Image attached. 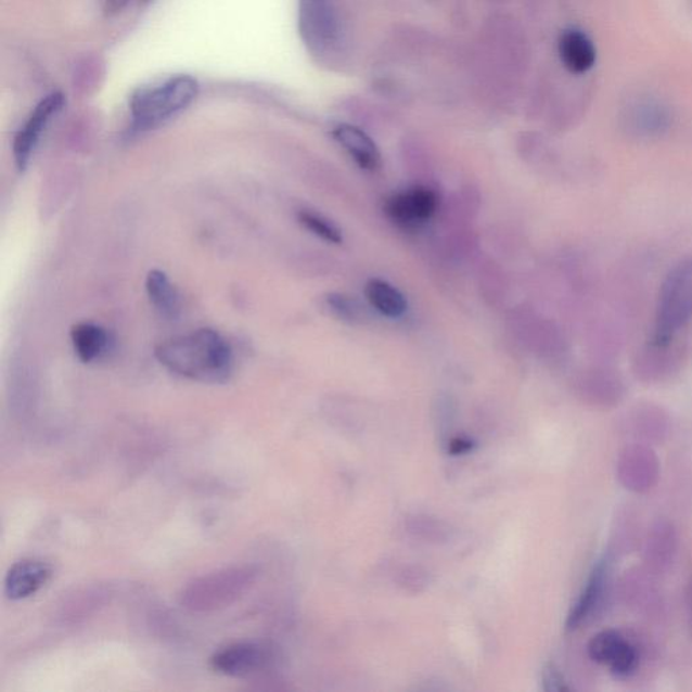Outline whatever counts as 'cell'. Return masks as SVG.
<instances>
[{
    "mask_svg": "<svg viewBox=\"0 0 692 692\" xmlns=\"http://www.w3.org/2000/svg\"><path fill=\"white\" fill-rule=\"evenodd\" d=\"M333 139L343 150L354 158V162L364 171H376L381 167V152L375 141L364 130L354 125H339L333 130Z\"/></svg>",
    "mask_w": 692,
    "mask_h": 692,
    "instance_id": "5bb4252c",
    "label": "cell"
},
{
    "mask_svg": "<svg viewBox=\"0 0 692 692\" xmlns=\"http://www.w3.org/2000/svg\"><path fill=\"white\" fill-rule=\"evenodd\" d=\"M367 300L382 316L399 318L408 311V300L393 284L382 279H371L366 285Z\"/></svg>",
    "mask_w": 692,
    "mask_h": 692,
    "instance_id": "e0dca14e",
    "label": "cell"
},
{
    "mask_svg": "<svg viewBox=\"0 0 692 692\" xmlns=\"http://www.w3.org/2000/svg\"><path fill=\"white\" fill-rule=\"evenodd\" d=\"M326 305L334 316L339 320L350 323L361 322L364 318V310L361 305L348 295L332 293L326 296Z\"/></svg>",
    "mask_w": 692,
    "mask_h": 692,
    "instance_id": "d6986e66",
    "label": "cell"
},
{
    "mask_svg": "<svg viewBox=\"0 0 692 692\" xmlns=\"http://www.w3.org/2000/svg\"><path fill=\"white\" fill-rule=\"evenodd\" d=\"M71 339H73L75 354L87 364L101 359L110 344L107 332L91 322H81L75 325L71 331Z\"/></svg>",
    "mask_w": 692,
    "mask_h": 692,
    "instance_id": "2e32d148",
    "label": "cell"
},
{
    "mask_svg": "<svg viewBox=\"0 0 692 692\" xmlns=\"http://www.w3.org/2000/svg\"><path fill=\"white\" fill-rule=\"evenodd\" d=\"M592 662L605 666L618 677H626L639 666V653L618 631L603 630L587 646Z\"/></svg>",
    "mask_w": 692,
    "mask_h": 692,
    "instance_id": "9c48e42d",
    "label": "cell"
},
{
    "mask_svg": "<svg viewBox=\"0 0 692 692\" xmlns=\"http://www.w3.org/2000/svg\"><path fill=\"white\" fill-rule=\"evenodd\" d=\"M558 52L563 67L573 75H585L595 67V42L579 27H568L559 37Z\"/></svg>",
    "mask_w": 692,
    "mask_h": 692,
    "instance_id": "8fae6325",
    "label": "cell"
},
{
    "mask_svg": "<svg viewBox=\"0 0 692 692\" xmlns=\"http://www.w3.org/2000/svg\"><path fill=\"white\" fill-rule=\"evenodd\" d=\"M64 103V97L60 92H53L51 95L42 99V101L37 104L29 119L26 120V124L22 126V129L16 133L13 152L16 168H18L20 171H25L27 166H29L38 142H40L42 134L46 133L51 120L62 112Z\"/></svg>",
    "mask_w": 692,
    "mask_h": 692,
    "instance_id": "8992f818",
    "label": "cell"
},
{
    "mask_svg": "<svg viewBox=\"0 0 692 692\" xmlns=\"http://www.w3.org/2000/svg\"><path fill=\"white\" fill-rule=\"evenodd\" d=\"M255 581L252 568L218 571L192 581L181 594V605L195 613L214 612L238 601Z\"/></svg>",
    "mask_w": 692,
    "mask_h": 692,
    "instance_id": "277c9868",
    "label": "cell"
},
{
    "mask_svg": "<svg viewBox=\"0 0 692 692\" xmlns=\"http://www.w3.org/2000/svg\"><path fill=\"white\" fill-rule=\"evenodd\" d=\"M692 320V259L680 260L664 278L651 337L652 348L664 350Z\"/></svg>",
    "mask_w": 692,
    "mask_h": 692,
    "instance_id": "7a4b0ae2",
    "label": "cell"
},
{
    "mask_svg": "<svg viewBox=\"0 0 692 692\" xmlns=\"http://www.w3.org/2000/svg\"><path fill=\"white\" fill-rule=\"evenodd\" d=\"M298 219L299 222L309 230V232L316 234L317 238L326 241V243H343L342 230H339L332 221H329L328 218L321 216V214L302 210L298 214Z\"/></svg>",
    "mask_w": 692,
    "mask_h": 692,
    "instance_id": "ac0fdd59",
    "label": "cell"
},
{
    "mask_svg": "<svg viewBox=\"0 0 692 692\" xmlns=\"http://www.w3.org/2000/svg\"><path fill=\"white\" fill-rule=\"evenodd\" d=\"M155 356L169 372L200 383L228 382L233 371L232 349L213 329L166 339L156 346Z\"/></svg>",
    "mask_w": 692,
    "mask_h": 692,
    "instance_id": "6da1fadb",
    "label": "cell"
},
{
    "mask_svg": "<svg viewBox=\"0 0 692 692\" xmlns=\"http://www.w3.org/2000/svg\"><path fill=\"white\" fill-rule=\"evenodd\" d=\"M608 562L606 559L600 560L592 568L587 584L581 590L578 601L575 602L568 614L567 629L575 630L584 625L587 619L600 607L603 597H605L608 584Z\"/></svg>",
    "mask_w": 692,
    "mask_h": 692,
    "instance_id": "4fadbf2b",
    "label": "cell"
},
{
    "mask_svg": "<svg viewBox=\"0 0 692 692\" xmlns=\"http://www.w3.org/2000/svg\"><path fill=\"white\" fill-rule=\"evenodd\" d=\"M146 293L152 305L167 320H176L180 315V296L166 272L153 269L148 273Z\"/></svg>",
    "mask_w": 692,
    "mask_h": 692,
    "instance_id": "9a60e30c",
    "label": "cell"
},
{
    "mask_svg": "<svg viewBox=\"0 0 692 692\" xmlns=\"http://www.w3.org/2000/svg\"><path fill=\"white\" fill-rule=\"evenodd\" d=\"M52 567L41 560H24L9 569L4 579V594L11 601L36 595L52 578Z\"/></svg>",
    "mask_w": 692,
    "mask_h": 692,
    "instance_id": "7c38bea8",
    "label": "cell"
},
{
    "mask_svg": "<svg viewBox=\"0 0 692 692\" xmlns=\"http://www.w3.org/2000/svg\"><path fill=\"white\" fill-rule=\"evenodd\" d=\"M268 662L266 646L257 642H238L218 651L212 657V667L225 677L244 679L261 671Z\"/></svg>",
    "mask_w": 692,
    "mask_h": 692,
    "instance_id": "30bf717a",
    "label": "cell"
},
{
    "mask_svg": "<svg viewBox=\"0 0 692 692\" xmlns=\"http://www.w3.org/2000/svg\"><path fill=\"white\" fill-rule=\"evenodd\" d=\"M299 30L312 52H328L336 47L339 25L331 0H299Z\"/></svg>",
    "mask_w": 692,
    "mask_h": 692,
    "instance_id": "5b68a950",
    "label": "cell"
},
{
    "mask_svg": "<svg viewBox=\"0 0 692 692\" xmlns=\"http://www.w3.org/2000/svg\"><path fill=\"white\" fill-rule=\"evenodd\" d=\"M197 81L189 75L171 76L142 87L131 98L130 110L139 130L155 128L183 112L197 97Z\"/></svg>",
    "mask_w": 692,
    "mask_h": 692,
    "instance_id": "3957f363",
    "label": "cell"
},
{
    "mask_svg": "<svg viewBox=\"0 0 692 692\" xmlns=\"http://www.w3.org/2000/svg\"><path fill=\"white\" fill-rule=\"evenodd\" d=\"M438 203L436 191L417 185L389 196L384 203V213L399 227L411 229L431 221L437 212Z\"/></svg>",
    "mask_w": 692,
    "mask_h": 692,
    "instance_id": "52a82bcc",
    "label": "cell"
},
{
    "mask_svg": "<svg viewBox=\"0 0 692 692\" xmlns=\"http://www.w3.org/2000/svg\"><path fill=\"white\" fill-rule=\"evenodd\" d=\"M546 689L549 691H563L568 689L563 675L559 672L558 668L552 666L547 668Z\"/></svg>",
    "mask_w": 692,
    "mask_h": 692,
    "instance_id": "ffe728a7",
    "label": "cell"
},
{
    "mask_svg": "<svg viewBox=\"0 0 692 692\" xmlns=\"http://www.w3.org/2000/svg\"><path fill=\"white\" fill-rule=\"evenodd\" d=\"M128 2L129 0H106L107 10L117 13V11L123 10Z\"/></svg>",
    "mask_w": 692,
    "mask_h": 692,
    "instance_id": "44dd1931",
    "label": "cell"
},
{
    "mask_svg": "<svg viewBox=\"0 0 692 692\" xmlns=\"http://www.w3.org/2000/svg\"><path fill=\"white\" fill-rule=\"evenodd\" d=\"M620 120L626 133L637 139L651 140L667 133L672 124V114L663 102L642 98L625 107Z\"/></svg>",
    "mask_w": 692,
    "mask_h": 692,
    "instance_id": "ba28073f",
    "label": "cell"
}]
</instances>
